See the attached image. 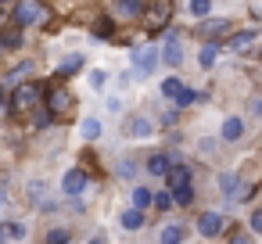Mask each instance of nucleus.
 Instances as JSON below:
<instances>
[{
	"label": "nucleus",
	"instance_id": "393cba45",
	"mask_svg": "<svg viewBox=\"0 0 262 244\" xmlns=\"http://www.w3.org/2000/svg\"><path fill=\"white\" fill-rule=\"evenodd\" d=\"M83 137H90V140L101 137V122H97V119H86V122H83Z\"/></svg>",
	"mask_w": 262,
	"mask_h": 244
},
{
	"label": "nucleus",
	"instance_id": "7ed1b4c3",
	"mask_svg": "<svg viewBox=\"0 0 262 244\" xmlns=\"http://www.w3.org/2000/svg\"><path fill=\"white\" fill-rule=\"evenodd\" d=\"M223 230H226V223H223L219 212H205V215H198V233H201V237H219Z\"/></svg>",
	"mask_w": 262,
	"mask_h": 244
},
{
	"label": "nucleus",
	"instance_id": "f03ea898",
	"mask_svg": "<svg viewBox=\"0 0 262 244\" xmlns=\"http://www.w3.org/2000/svg\"><path fill=\"white\" fill-rule=\"evenodd\" d=\"M40 97H43V90H40L36 83H22V86H15V94H11V108H15V112H29V108H36Z\"/></svg>",
	"mask_w": 262,
	"mask_h": 244
},
{
	"label": "nucleus",
	"instance_id": "f8f14e48",
	"mask_svg": "<svg viewBox=\"0 0 262 244\" xmlns=\"http://www.w3.org/2000/svg\"><path fill=\"white\" fill-rule=\"evenodd\" d=\"M165 176H169V187H172V190H176V187H187V183H190V169H187V165H172V169H169Z\"/></svg>",
	"mask_w": 262,
	"mask_h": 244
},
{
	"label": "nucleus",
	"instance_id": "39448f33",
	"mask_svg": "<svg viewBox=\"0 0 262 244\" xmlns=\"http://www.w3.org/2000/svg\"><path fill=\"white\" fill-rule=\"evenodd\" d=\"M61 190H65L69 197L83 194V190H86V172H83V169H69V172H65V180H61Z\"/></svg>",
	"mask_w": 262,
	"mask_h": 244
},
{
	"label": "nucleus",
	"instance_id": "2f4dec72",
	"mask_svg": "<svg viewBox=\"0 0 262 244\" xmlns=\"http://www.w3.org/2000/svg\"><path fill=\"white\" fill-rule=\"evenodd\" d=\"M90 83H94V86H104V72H101V69H97V72H94V76H90Z\"/></svg>",
	"mask_w": 262,
	"mask_h": 244
},
{
	"label": "nucleus",
	"instance_id": "423d86ee",
	"mask_svg": "<svg viewBox=\"0 0 262 244\" xmlns=\"http://www.w3.org/2000/svg\"><path fill=\"white\" fill-rule=\"evenodd\" d=\"M162 61H165V65H180V61H183V43H180V36H176V33H169V36H165Z\"/></svg>",
	"mask_w": 262,
	"mask_h": 244
},
{
	"label": "nucleus",
	"instance_id": "5701e85b",
	"mask_svg": "<svg viewBox=\"0 0 262 244\" xmlns=\"http://www.w3.org/2000/svg\"><path fill=\"white\" fill-rule=\"evenodd\" d=\"M172 101H176V104H180V108H190V104H194V101H198V94H194V90H187V86H183V90H180V94H176V97H172Z\"/></svg>",
	"mask_w": 262,
	"mask_h": 244
},
{
	"label": "nucleus",
	"instance_id": "6e6552de",
	"mask_svg": "<svg viewBox=\"0 0 262 244\" xmlns=\"http://www.w3.org/2000/svg\"><path fill=\"white\" fill-rule=\"evenodd\" d=\"M255 43H258V33H237V36H230V51L233 54H248V51H255Z\"/></svg>",
	"mask_w": 262,
	"mask_h": 244
},
{
	"label": "nucleus",
	"instance_id": "4c0bfd02",
	"mask_svg": "<svg viewBox=\"0 0 262 244\" xmlns=\"http://www.w3.org/2000/svg\"><path fill=\"white\" fill-rule=\"evenodd\" d=\"M0 244H4V240H0Z\"/></svg>",
	"mask_w": 262,
	"mask_h": 244
},
{
	"label": "nucleus",
	"instance_id": "473e14b6",
	"mask_svg": "<svg viewBox=\"0 0 262 244\" xmlns=\"http://www.w3.org/2000/svg\"><path fill=\"white\" fill-rule=\"evenodd\" d=\"M251 112H255V115H262V94H258V97H251Z\"/></svg>",
	"mask_w": 262,
	"mask_h": 244
},
{
	"label": "nucleus",
	"instance_id": "9d476101",
	"mask_svg": "<svg viewBox=\"0 0 262 244\" xmlns=\"http://www.w3.org/2000/svg\"><path fill=\"white\" fill-rule=\"evenodd\" d=\"M33 72H36V65H33V61H26V65H18L15 72H8L4 86H22V79H26V76H33Z\"/></svg>",
	"mask_w": 262,
	"mask_h": 244
},
{
	"label": "nucleus",
	"instance_id": "f3484780",
	"mask_svg": "<svg viewBox=\"0 0 262 244\" xmlns=\"http://www.w3.org/2000/svg\"><path fill=\"white\" fill-rule=\"evenodd\" d=\"M122 226H126V230H140V226H144V215H140L137 208H126V212H122Z\"/></svg>",
	"mask_w": 262,
	"mask_h": 244
},
{
	"label": "nucleus",
	"instance_id": "9b49d317",
	"mask_svg": "<svg viewBox=\"0 0 262 244\" xmlns=\"http://www.w3.org/2000/svg\"><path fill=\"white\" fill-rule=\"evenodd\" d=\"M169 169H172L169 154H151V158H147V172H151V176H165Z\"/></svg>",
	"mask_w": 262,
	"mask_h": 244
},
{
	"label": "nucleus",
	"instance_id": "a878e982",
	"mask_svg": "<svg viewBox=\"0 0 262 244\" xmlns=\"http://www.w3.org/2000/svg\"><path fill=\"white\" fill-rule=\"evenodd\" d=\"M47 244H69V230H51L47 233Z\"/></svg>",
	"mask_w": 262,
	"mask_h": 244
},
{
	"label": "nucleus",
	"instance_id": "f257e3e1",
	"mask_svg": "<svg viewBox=\"0 0 262 244\" xmlns=\"http://www.w3.org/2000/svg\"><path fill=\"white\" fill-rule=\"evenodd\" d=\"M169 18H172V4H169V0H155V4H147V8H144L147 33H158V29H165V26H169Z\"/></svg>",
	"mask_w": 262,
	"mask_h": 244
},
{
	"label": "nucleus",
	"instance_id": "a211bd4d",
	"mask_svg": "<svg viewBox=\"0 0 262 244\" xmlns=\"http://www.w3.org/2000/svg\"><path fill=\"white\" fill-rule=\"evenodd\" d=\"M190 201H194V187H190V183L172 190V205H190Z\"/></svg>",
	"mask_w": 262,
	"mask_h": 244
},
{
	"label": "nucleus",
	"instance_id": "20e7f679",
	"mask_svg": "<svg viewBox=\"0 0 262 244\" xmlns=\"http://www.w3.org/2000/svg\"><path fill=\"white\" fill-rule=\"evenodd\" d=\"M69 104H72L69 90H65V86H54V90L47 94V108H43V112H47V115H61V112H65Z\"/></svg>",
	"mask_w": 262,
	"mask_h": 244
},
{
	"label": "nucleus",
	"instance_id": "6ab92c4d",
	"mask_svg": "<svg viewBox=\"0 0 262 244\" xmlns=\"http://www.w3.org/2000/svg\"><path fill=\"white\" fill-rule=\"evenodd\" d=\"M151 201H155V194H151L147 187H137V190H133V205H137V212H140V208H147Z\"/></svg>",
	"mask_w": 262,
	"mask_h": 244
},
{
	"label": "nucleus",
	"instance_id": "c85d7f7f",
	"mask_svg": "<svg viewBox=\"0 0 262 244\" xmlns=\"http://www.w3.org/2000/svg\"><path fill=\"white\" fill-rule=\"evenodd\" d=\"M8 233H11L15 240H22V237H26V226H22V223H11V226H8Z\"/></svg>",
	"mask_w": 262,
	"mask_h": 244
},
{
	"label": "nucleus",
	"instance_id": "0eeeda50",
	"mask_svg": "<svg viewBox=\"0 0 262 244\" xmlns=\"http://www.w3.org/2000/svg\"><path fill=\"white\" fill-rule=\"evenodd\" d=\"M36 18H43V8L40 4H18L15 8V26H33Z\"/></svg>",
	"mask_w": 262,
	"mask_h": 244
},
{
	"label": "nucleus",
	"instance_id": "b1692460",
	"mask_svg": "<svg viewBox=\"0 0 262 244\" xmlns=\"http://www.w3.org/2000/svg\"><path fill=\"white\" fill-rule=\"evenodd\" d=\"M180 90H183V83H180V79H176V76H172V79H165V83H162V94H165V97H176V94H180Z\"/></svg>",
	"mask_w": 262,
	"mask_h": 244
},
{
	"label": "nucleus",
	"instance_id": "e433bc0d",
	"mask_svg": "<svg viewBox=\"0 0 262 244\" xmlns=\"http://www.w3.org/2000/svg\"><path fill=\"white\" fill-rule=\"evenodd\" d=\"M0 108H4V101H0Z\"/></svg>",
	"mask_w": 262,
	"mask_h": 244
},
{
	"label": "nucleus",
	"instance_id": "dca6fc26",
	"mask_svg": "<svg viewBox=\"0 0 262 244\" xmlns=\"http://www.w3.org/2000/svg\"><path fill=\"white\" fill-rule=\"evenodd\" d=\"M241 133H244V122L241 119H226L223 122V140H237Z\"/></svg>",
	"mask_w": 262,
	"mask_h": 244
},
{
	"label": "nucleus",
	"instance_id": "4be33fe9",
	"mask_svg": "<svg viewBox=\"0 0 262 244\" xmlns=\"http://www.w3.org/2000/svg\"><path fill=\"white\" fill-rule=\"evenodd\" d=\"M79 65H83V58H79V54H69V58L61 61V76H72Z\"/></svg>",
	"mask_w": 262,
	"mask_h": 244
},
{
	"label": "nucleus",
	"instance_id": "c9c22d12",
	"mask_svg": "<svg viewBox=\"0 0 262 244\" xmlns=\"http://www.w3.org/2000/svg\"><path fill=\"white\" fill-rule=\"evenodd\" d=\"M0 197H4V183H0Z\"/></svg>",
	"mask_w": 262,
	"mask_h": 244
},
{
	"label": "nucleus",
	"instance_id": "cd10ccee",
	"mask_svg": "<svg viewBox=\"0 0 262 244\" xmlns=\"http://www.w3.org/2000/svg\"><path fill=\"white\" fill-rule=\"evenodd\" d=\"M155 205H158V208H172V194H169V190L155 194Z\"/></svg>",
	"mask_w": 262,
	"mask_h": 244
},
{
	"label": "nucleus",
	"instance_id": "2eb2a0df",
	"mask_svg": "<svg viewBox=\"0 0 262 244\" xmlns=\"http://www.w3.org/2000/svg\"><path fill=\"white\" fill-rule=\"evenodd\" d=\"M226 29H230V22H226V18H212V22H205V26H201V33H205V36H223Z\"/></svg>",
	"mask_w": 262,
	"mask_h": 244
},
{
	"label": "nucleus",
	"instance_id": "c756f323",
	"mask_svg": "<svg viewBox=\"0 0 262 244\" xmlns=\"http://www.w3.org/2000/svg\"><path fill=\"white\" fill-rule=\"evenodd\" d=\"M251 230H255V233H262V208H255V212H251Z\"/></svg>",
	"mask_w": 262,
	"mask_h": 244
},
{
	"label": "nucleus",
	"instance_id": "4468645a",
	"mask_svg": "<svg viewBox=\"0 0 262 244\" xmlns=\"http://www.w3.org/2000/svg\"><path fill=\"white\" fill-rule=\"evenodd\" d=\"M115 11H119L122 18H137V15H144V4H137V0H126V4H122V0H119Z\"/></svg>",
	"mask_w": 262,
	"mask_h": 244
},
{
	"label": "nucleus",
	"instance_id": "7c9ffc66",
	"mask_svg": "<svg viewBox=\"0 0 262 244\" xmlns=\"http://www.w3.org/2000/svg\"><path fill=\"white\" fill-rule=\"evenodd\" d=\"M119 172H122V176H126V180H129V176H133V172H137V165H133V162H129V158H126V162H122V165H119Z\"/></svg>",
	"mask_w": 262,
	"mask_h": 244
},
{
	"label": "nucleus",
	"instance_id": "412c9836",
	"mask_svg": "<svg viewBox=\"0 0 262 244\" xmlns=\"http://www.w3.org/2000/svg\"><path fill=\"white\" fill-rule=\"evenodd\" d=\"M180 240H183V230L180 226H165L162 230V244H180Z\"/></svg>",
	"mask_w": 262,
	"mask_h": 244
},
{
	"label": "nucleus",
	"instance_id": "ddd939ff",
	"mask_svg": "<svg viewBox=\"0 0 262 244\" xmlns=\"http://www.w3.org/2000/svg\"><path fill=\"white\" fill-rule=\"evenodd\" d=\"M126 129H129L133 137H147V133L155 129V122H151V119H144V115H137V119H129V126H126Z\"/></svg>",
	"mask_w": 262,
	"mask_h": 244
},
{
	"label": "nucleus",
	"instance_id": "1a4fd4ad",
	"mask_svg": "<svg viewBox=\"0 0 262 244\" xmlns=\"http://www.w3.org/2000/svg\"><path fill=\"white\" fill-rule=\"evenodd\" d=\"M133 65H137V72H155V65H158V51H137L133 54Z\"/></svg>",
	"mask_w": 262,
	"mask_h": 244
},
{
	"label": "nucleus",
	"instance_id": "aec40b11",
	"mask_svg": "<svg viewBox=\"0 0 262 244\" xmlns=\"http://www.w3.org/2000/svg\"><path fill=\"white\" fill-rule=\"evenodd\" d=\"M215 58H219V47L208 40V43H205V51H201V65H205V69H212V65H215Z\"/></svg>",
	"mask_w": 262,
	"mask_h": 244
},
{
	"label": "nucleus",
	"instance_id": "f704fd0d",
	"mask_svg": "<svg viewBox=\"0 0 262 244\" xmlns=\"http://www.w3.org/2000/svg\"><path fill=\"white\" fill-rule=\"evenodd\" d=\"M0 51H4V36H0Z\"/></svg>",
	"mask_w": 262,
	"mask_h": 244
},
{
	"label": "nucleus",
	"instance_id": "bb28decb",
	"mask_svg": "<svg viewBox=\"0 0 262 244\" xmlns=\"http://www.w3.org/2000/svg\"><path fill=\"white\" fill-rule=\"evenodd\" d=\"M212 11V4H205V0H198V4H190V15H198V18H205Z\"/></svg>",
	"mask_w": 262,
	"mask_h": 244
},
{
	"label": "nucleus",
	"instance_id": "72a5a7b5",
	"mask_svg": "<svg viewBox=\"0 0 262 244\" xmlns=\"http://www.w3.org/2000/svg\"><path fill=\"white\" fill-rule=\"evenodd\" d=\"M230 244H251V237L248 233H237V237H230Z\"/></svg>",
	"mask_w": 262,
	"mask_h": 244
}]
</instances>
